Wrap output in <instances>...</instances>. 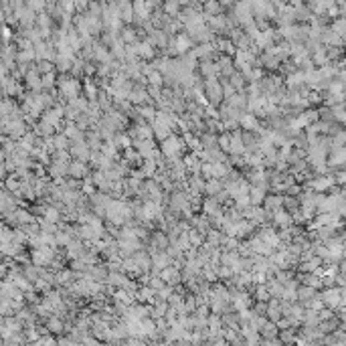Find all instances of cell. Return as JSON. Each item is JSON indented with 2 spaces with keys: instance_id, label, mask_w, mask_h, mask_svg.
Masks as SVG:
<instances>
[{
  "instance_id": "obj_2",
  "label": "cell",
  "mask_w": 346,
  "mask_h": 346,
  "mask_svg": "<svg viewBox=\"0 0 346 346\" xmlns=\"http://www.w3.org/2000/svg\"><path fill=\"white\" fill-rule=\"evenodd\" d=\"M273 215H275V217H273L275 225H280V227H284V229L292 225V219H290V215H288L286 211H282V209H275V211H273Z\"/></svg>"
},
{
  "instance_id": "obj_7",
  "label": "cell",
  "mask_w": 346,
  "mask_h": 346,
  "mask_svg": "<svg viewBox=\"0 0 346 346\" xmlns=\"http://www.w3.org/2000/svg\"><path fill=\"white\" fill-rule=\"evenodd\" d=\"M241 126H243L245 130H255V128H257L255 116H243V118H241Z\"/></svg>"
},
{
  "instance_id": "obj_4",
  "label": "cell",
  "mask_w": 346,
  "mask_h": 346,
  "mask_svg": "<svg viewBox=\"0 0 346 346\" xmlns=\"http://www.w3.org/2000/svg\"><path fill=\"white\" fill-rule=\"evenodd\" d=\"M162 280H166L168 284H176V282L180 280L178 269H176V267H168V269H164V271H162Z\"/></svg>"
},
{
  "instance_id": "obj_8",
  "label": "cell",
  "mask_w": 346,
  "mask_h": 346,
  "mask_svg": "<svg viewBox=\"0 0 346 346\" xmlns=\"http://www.w3.org/2000/svg\"><path fill=\"white\" fill-rule=\"evenodd\" d=\"M211 194H217V192H221L223 190V184H221V180H211L209 182V186H204Z\"/></svg>"
},
{
  "instance_id": "obj_5",
  "label": "cell",
  "mask_w": 346,
  "mask_h": 346,
  "mask_svg": "<svg viewBox=\"0 0 346 346\" xmlns=\"http://www.w3.org/2000/svg\"><path fill=\"white\" fill-rule=\"evenodd\" d=\"M282 204H284V198H280V196H269V198H265V209H267V211L282 209Z\"/></svg>"
},
{
  "instance_id": "obj_3",
  "label": "cell",
  "mask_w": 346,
  "mask_h": 346,
  "mask_svg": "<svg viewBox=\"0 0 346 346\" xmlns=\"http://www.w3.org/2000/svg\"><path fill=\"white\" fill-rule=\"evenodd\" d=\"M67 172L71 174V176H85L87 174V168L83 166V160H77V162H73V164H69L67 166Z\"/></svg>"
},
{
  "instance_id": "obj_6",
  "label": "cell",
  "mask_w": 346,
  "mask_h": 346,
  "mask_svg": "<svg viewBox=\"0 0 346 346\" xmlns=\"http://www.w3.org/2000/svg\"><path fill=\"white\" fill-rule=\"evenodd\" d=\"M47 328H49V332H55V334H59V332H63V322H61L59 318H49V322H47Z\"/></svg>"
},
{
  "instance_id": "obj_1",
  "label": "cell",
  "mask_w": 346,
  "mask_h": 346,
  "mask_svg": "<svg viewBox=\"0 0 346 346\" xmlns=\"http://www.w3.org/2000/svg\"><path fill=\"white\" fill-rule=\"evenodd\" d=\"M61 93L69 99H73L77 93H79V87H77V81L71 79V81H61Z\"/></svg>"
},
{
  "instance_id": "obj_9",
  "label": "cell",
  "mask_w": 346,
  "mask_h": 346,
  "mask_svg": "<svg viewBox=\"0 0 346 346\" xmlns=\"http://www.w3.org/2000/svg\"><path fill=\"white\" fill-rule=\"evenodd\" d=\"M45 219L51 221V223H57L59 221V211L57 209H47L45 211Z\"/></svg>"
}]
</instances>
